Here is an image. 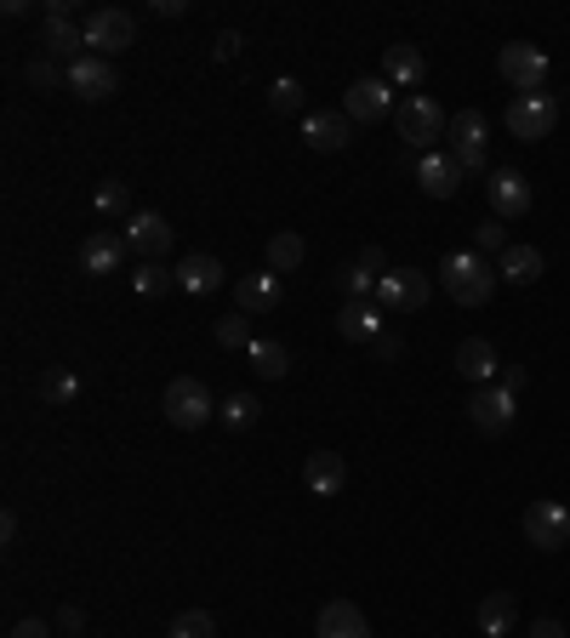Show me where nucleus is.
Returning a JSON list of instances; mask_svg holds the SVG:
<instances>
[{
    "instance_id": "1",
    "label": "nucleus",
    "mask_w": 570,
    "mask_h": 638,
    "mask_svg": "<svg viewBox=\"0 0 570 638\" xmlns=\"http://www.w3.org/2000/svg\"><path fill=\"white\" fill-rule=\"evenodd\" d=\"M445 297L462 303V308H485L491 303V291H497V268L480 257V252H445Z\"/></svg>"
},
{
    "instance_id": "2",
    "label": "nucleus",
    "mask_w": 570,
    "mask_h": 638,
    "mask_svg": "<svg viewBox=\"0 0 570 638\" xmlns=\"http://www.w3.org/2000/svg\"><path fill=\"white\" fill-rule=\"evenodd\" d=\"M394 131H400V143L405 149H422V155H434V143L451 131V120H445V109L434 104V97H405V104L394 109Z\"/></svg>"
},
{
    "instance_id": "3",
    "label": "nucleus",
    "mask_w": 570,
    "mask_h": 638,
    "mask_svg": "<svg viewBox=\"0 0 570 638\" xmlns=\"http://www.w3.org/2000/svg\"><path fill=\"white\" fill-rule=\"evenodd\" d=\"M212 416H217L212 387H206L200 376H171V387H166V422L183 428V433H195V428H206Z\"/></svg>"
},
{
    "instance_id": "4",
    "label": "nucleus",
    "mask_w": 570,
    "mask_h": 638,
    "mask_svg": "<svg viewBox=\"0 0 570 638\" xmlns=\"http://www.w3.org/2000/svg\"><path fill=\"white\" fill-rule=\"evenodd\" d=\"M86 46L115 63L120 52H131V46H137V18L126 7H98V12L86 18Z\"/></svg>"
},
{
    "instance_id": "5",
    "label": "nucleus",
    "mask_w": 570,
    "mask_h": 638,
    "mask_svg": "<svg viewBox=\"0 0 570 638\" xmlns=\"http://www.w3.org/2000/svg\"><path fill=\"white\" fill-rule=\"evenodd\" d=\"M428 297H434V279H428L422 268H389L383 279H376V303H383V314H422Z\"/></svg>"
},
{
    "instance_id": "6",
    "label": "nucleus",
    "mask_w": 570,
    "mask_h": 638,
    "mask_svg": "<svg viewBox=\"0 0 570 638\" xmlns=\"http://www.w3.org/2000/svg\"><path fill=\"white\" fill-rule=\"evenodd\" d=\"M497 75H502L519 97H531V91H542V80H548V52H542V46H531V40H508L502 52H497Z\"/></svg>"
},
{
    "instance_id": "7",
    "label": "nucleus",
    "mask_w": 570,
    "mask_h": 638,
    "mask_svg": "<svg viewBox=\"0 0 570 638\" xmlns=\"http://www.w3.org/2000/svg\"><path fill=\"white\" fill-rule=\"evenodd\" d=\"M553 126H559V104L548 91H531V97H513L508 104V131L519 143H542V137H553Z\"/></svg>"
},
{
    "instance_id": "8",
    "label": "nucleus",
    "mask_w": 570,
    "mask_h": 638,
    "mask_svg": "<svg viewBox=\"0 0 570 638\" xmlns=\"http://www.w3.org/2000/svg\"><path fill=\"white\" fill-rule=\"evenodd\" d=\"M343 115H348L354 126L389 120V115H394V86H389L383 75H360V80L348 86V97H343Z\"/></svg>"
},
{
    "instance_id": "9",
    "label": "nucleus",
    "mask_w": 570,
    "mask_h": 638,
    "mask_svg": "<svg viewBox=\"0 0 570 638\" xmlns=\"http://www.w3.org/2000/svg\"><path fill=\"white\" fill-rule=\"evenodd\" d=\"M513 416H519V394H508L502 382H491V387H473V400H468V422L480 428V433H508L513 428Z\"/></svg>"
},
{
    "instance_id": "10",
    "label": "nucleus",
    "mask_w": 570,
    "mask_h": 638,
    "mask_svg": "<svg viewBox=\"0 0 570 638\" xmlns=\"http://www.w3.org/2000/svg\"><path fill=\"white\" fill-rule=\"evenodd\" d=\"M525 542H531L537 553L570 548V508H559V502H531V508H525Z\"/></svg>"
},
{
    "instance_id": "11",
    "label": "nucleus",
    "mask_w": 570,
    "mask_h": 638,
    "mask_svg": "<svg viewBox=\"0 0 570 638\" xmlns=\"http://www.w3.org/2000/svg\"><path fill=\"white\" fill-rule=\"evenodd\" d=\"M485 188H491V212H497L502 223H519V217L531 212V183H525V171H513V166H491Z\"/></svg>"
},
{
    "instance_id": "12",
    "label": "nucleus",
    "mask_w": 570,
    "mask_h": 638,
    "mask_svg": "<svg viewBox=\"0 0 570 638\" xmlns=\"http://www.w3.org/2000/svg\"><path fill=\"white\" fill-rule=\"evenodd\" d=\"M69 91H80V104H104V97H115V91H120V75H115V63H109V58L86 52V58H75V63H69Z\"/></svg>"
},
{
    "instance_id": "13",
    "label": "nucleus",
    "mask_w": 570,
    "mask_h": 638,
    "mask_svg": "<svg viewBox=\"0 0 570 638\" xmlns=\"http://www.w3.org/2000/svg\"><path fill=\"white\" fill-rule=\"evenodd\" d=\"M171 234H177V228H171L160 212H131V217H126V245H131L142 263H160V257L171 252Z\"/></svg>"
},
{
    "instance_id": "14",
    "label": "nucleus",
    "mask_w": 570,
    "mask_h": 638,
    "mask_svg": "<svg viewBox=\"0 0 570 638\" xmlns=\"http://www.w3.org/2000/svg\"><path fill=\"white\" fill-rule=\"evenodd\" d=\"M303 143L314 155H343L354 143V120L337 109V115H303Z\"/></svg>"
},
{
    "instance_id": "15",
    "label": "nucleus",
    "mask_w": 570,
    "mask_h": 638,
    "mask_svg": "<svg viewBox=\"0 0 570 638\" xmlns=\"http://www.w3.org/2000/svg\"><path fill=\"white\" fill-rule=\"evenodd\" d=\"M126 252H131V245H126L120 234H109V228L86 234V245H80V274H91V279H104V274H120Z\"/></svg>"
},
{
    "instance_id": "16",
    "label": "nucleus",
    "mask_w": 570,
    "mask_h": 638,
    "mask_svg": "<svg viewBox=\"0 0 570 638\" xmlns=\"http://www.w3.org/2000/svg\"><path fill=\"white\" fill-rule=\"evenodd\" d=\"M456 376H468L473 387H491L502 376V360H497V349H491L485 336H468L462 349H456Z\"/></svg>"
},
{
    "instance_id": "17",
    "label": "nucleus",
    "mask_w": 570,
    "mask_h": 638,
    "mask_svg": "<svg viewBox=\"0 0 570 638\" xmlns=\"http://www.w3.org/2000/svg\"><path fill=\"white\" fill-rule=\"evenodd\" d=\"M314 638H371V621H365V610H354L348 599H331V605L314 616Z\"/></svg>"
},
{
    "instance_id": "18",
    "label": "nucleus",
    "mask_w": 570,
    "mask_h": 638,
    "mask_svg": "<svg viewBox=\"0 0 570 638\" xmlns=\"http://www.w3.org/2000/svg\"><path fill=\"white\" fill-rule=\"evenodd\" d=\"M462 166H456V155H422V166H416V183H422V194H434V200H451V194L462 188Z\"/></svg>"
},
{
    "instance_id": "19",
    "label": "nucleus",
    "mask_w": 570,
    "mask_h": 638,
    "mask_svg": "<svg viewBox=\"0 0 570 638\" xmlns=\"http://www.w3.org/2000/svg\"><path fill=\"white\" fill-rule=\"evenodd\" d=\"M177 285L188 291V297H212V291L223 285V263H217L212 252H188V257L177 263Z\"/></svg>"
},
{
    "instance_id": "20",
    "label": "nucleus",
    "mask_w": 570,
    "mask_h": 638,
    "mask_svg": "<svg viewBox=\"0 0 570 638\" xmlns=\"http://www.w3.org/2000/svg\"><path fill=\"white\" fill-rule=\"evenodd\" d=\"M303 484L314 490V497H337V490L348 484V462H343L337 451H314V457L303 462Z\"/></svg>"
},
{
    "instance_id": "21",
    "label": "nucleus",
    "mask_w": 570,
    "mask_h": 638,
    "mask_svg": "<svg viewBox=\"0 0 570 638\" xmlns=\"http://www.w3.org/2000/svg\"><path fill=\"white\" fill-rule=\"evenodd\" d=\"M234 303H240V314H274L279 308V274H268V268L246 274L234 285Z\"/></svg>"
},
{
    "instance_id": "22",
    "label": "nucleus",
    "mask_w": 570,
    "mask_h": 638,
    "mask_svg": "<svg viewBox=\"0 0 570 638\" xmlns=\"http://www.w3.org/2000/svg\"><path fill=\"white\" fill-rule=\"evenodd\" d=\"M383 303H343V314H337V336L343 342H376L383 336Z\"/></svg>"
},
{
    "instance_id": "23",
    "label": "nucleus",
    "mask_w": 570,
    "mask_h": 638,
    "mask_svg": "<svg viewBox=\"0 0 570 638\" xmlns=\"http://www.w3.org/2000/svg\"><path fill=\"white\" fill-rule=\"evenodd\" d=\"M40 46H46V58H69V63H75V58H86V52H80L86 29H80L75 18H46V23H40Z\"/></svg>"
},
{
    "instance_id": "24",
    "label": "nucleus",
    "mask_w": 570,
    "mask_h": 638,
    "mask_svg": "<svg viewBox=\"0 0 570 638\" xmlns=\"http://www.w3.org/2000/svg\"><path fill=\"white\" fill-rule=\"evenodd\" d=\"M542 252H537V245H508V252H502V263H497V274L508 279V285H537L542 279Z\"/></svg>"
},
{
    "instance_id": "25",
    "label": "nucleus",
    "mask_w": 570,
    "mask_h": 638,
    "mask_svg": "<svg viewBox=\"0 0 570 638\" xmlns=\"http://www.w3.org/2000/svg\"><path fill=\"white\" fill-rule=\"evenodd\" d=\"M422 75H428V58L416 52V46L400 40V46H389V52H383V80L389 86H416Z\"/></svg>"
},
{
    "instance_id": "26",
    "label": "nucleus",
    "mask_w": 570,
    "mask_h": 638,
    "mask_svg": "<svg viewBox=\"0 0 570 638\" xmlns=\"http://www.w3.org/2000/svg\"><path fill=\"white\" fill-rule=\"evenodd\" d=\"M303 257H308L303 234H274V239L263 245V268H268V274H297Z\"/></svg>"
},
{
    "instance_id": "27",
    "label": "nucleus",
    "mask_w": 570,
    "mask_h": 638,
    "mask_svg": "<svg viewBox=\"0 0 570 638\" xmlns=\"http://www.w3.org/2000/svg\"><path fill=\"white\" fill-rule=\"evenodd\" d=\"M513 621H519V599L513 593H485L480 599V632L485 638H508Z\"/></svg>"
},
{
    "instance_id": "28",
    "label": "nucleus",
    "mask_w": 570,
    "mask_h": 638,
    "mask_svg": "<svg viewBox=\"0 0 570 638\" xmlns=\"http://www.w3.org/2000/svg\"><path fill=\"white\" fill-rule=\"evenodd\" d=\"M246 360H252V371H257L263 382H279L285 371H292V354H285V342H268V336H252Z\"/></svg>"
},
{
    "instance_id": "29",
    "label": "nucleus",
    "mask_w": 570,
    "mask_h": 638,
    "mask_svg": "<svg viewBox=\"0 0 570 638\" xmlns=\"http://www.w3.org/2000/svg\"><path fill=\"white\" fill-rule=\"evenodd\" d=\"M445 143H451V155H462V149H485V115H480V109H462V115H451V131H445Z\"/></svg>"
},
{
    "instance_id": "30",
    "label": "nucleus",
    "mask_w": 570,
    "mask_h": 638,
    "mask_svg": "<svg viewBox=\"0 0 570 638\" xmlns=\"http://www.w3.org/2000/svg\"><path fill=\"white\" fill-rule=\"evenodd\" d=\"M257 416H263L257 394H228V400L217 405V422H223V428H234V433H246V428H257Z\"/></svg>"
},
{
    "instance_id": "31",
    "label": "nucleus",
    "mask_w": 570,
    "mask_h": 638,
    "mask_svg": "<svg viewBox=\"0 0 570 638\" xmlns=\"http://www.w3.org/2000/svg\"><path fill=\"white\" fill-rule=\"evenodd\" d=\"M131 285H137V297H166V291L177 285V268H166V263H137V268H131Z\"/></svg>"
},
{
    "instance_id": "32",
    "label": "nucleus",
    "mask_w": 570,
    "mask_h": 638,
    "mask_svg": "<svg viewBox=\"0 0 570 638\" xmlns=\"http://www.w3.org/2000/svg\"><path fill=\"white\" fill-rule=\"evenodd\" d=\"M303 104H308V91H303L297 75H279V80L268 86V109H274V115H303Z\"/></svg>"
},
{
    "instance_id": "33",
    "label": "nucleus",
    "mask_w": 570,
    "mask_h": 638,
    "mask_svg": "<svg viewBox=\"0 0 570 638\" xmlns=\"http://www.w3.org/2000/svg\"><path fill=\"white\" fill-rule=\"evenodd\" d=\"M212 336H217V349H252V314H223L217 325H212Z\"/></svg>"
},
{
    "instance_id": "34",
    "label": "nucleus",
    "mask_w": 570,
    "mask_h": 638,
    "mask_svg": "<svg viewBox=\"0 0 570 638\" xmlns=\"http://www.w3.org/2000/svg\"><path fill=\"white\" fill-rule=\"evenodd\" d=\"M331 285H337V291H343V297H348V303H365V297H371V291H376V274H365L360 263H343L337 274H331Z\"/></svg>"
},
{
    "instance_id": "35",
    "label": "nucleus",
    "mask_w": 570,
    "mask_h": 638,
    "mask_svg": "<svg viewBox=\"0 0 570 638\" xmlns=\"http://www.w3.org/2000/svg\"><path fill=\"white\" fill-rule=\"evenodd\" d=\"M23 75H29V86H35V91H58V86H69V69H58V58H46V52H40V58H29V63H23Z\"/></svg>"
},
{
    "instance_id": "36",
    "label": "nucleus",
    "mask_w": 570,
    "mask_h": 638,
    "mask_svg": "<svg viewBox=\"0 0 570 638\" xmlns=\"http://www.w3.org/2000/svg\"><path fill=\"white\" fill-rule=\"evenodd\" d=\"M166 638H217V616L212 610H183V616H171Z\"/></svg>"
},
{
    "instance_id": "37",
    "label": "nucleus",
    "mask_w": 570,
    "mask_h": 638,
    "mask_svg": "<svg viewBox=\"0 0 570 638\" xmlns=\"http://www.w3.org/2000/svg\"><path fill=\"white\" fill-rule=\"evenodd\" d=\"M508 228H502V217H485L480 228H473V252H480V257H502L508 252Z\"/></svg>"
},
{
    "instance_id": "38",
    "label": "nucleus",
    "mask_w": 570,
    "mask_h": 638,
    "mask_svg": "<svg viewBox=\"0 0 570 638\" xmlns=\"http://www.w3.org/2000/svg\"><path fill=\"white\" fill-rule=\"evenodd\" d=\"M126 206H131V183L115 177V183L98 188V212H104V217H115V212H126Z\"/></svg>"
},
{
    "instance_id": "39",
    "label": "nucleus",
    "mask_w": 570,
    "mask_h": 638,
    "mask_svg": "<svg viewBox=\"0 0 570 638\" xmlns=\"http://www.w3.org/2000/svg\"><path fill=\"white\" fill-rule=\"evenodd\" d=\"M354 263H360L365 274H376V279H383V274H389V257H383V245H365V252H360Z\"/></svg>"
},
{
    "instance_id": "40",
    "label": "nucleus",
    "mask_w": 570,
    "mask_h": 638,
    "mask_svg": "<svg viewBox=\"0 0 570 638\" xmlns=\"http://www.w3.org/2000/svg\"><path fill=\"white\" fill-rule=\"evenodd\" d=\"M58 627H63L69 638H80V632H86V610H80V605H63V610H58Z\"/></svg>"
},
{
    "instance_id": "41",
    "label": "nucleus",
    "mask_w": 570,
    "mask_h": 638,
    "mask_svg": "<svg viewBox=\"0 0 570 638\" xmlns=\"http://www.w3.org/2000/svg\"><path fill=\"white\" fill-rule=\"evenodd\" d=\"M7 638H52V627H46L40 616H23V621H18V627L7 632Z\"/></svg>"
},
{
    "instance_id": "42",
    "label": "nucleus",
    "mask_w": 570,
    "mask_h": 638,
    "mask_svg": "<svg viewBox=\"0 0 570 638\" xmlns=\"http://www.w3.org/2000/svg\"><path fill=\"white\" fill-rule=\"evenodd\" d=\"M371 349H376V360H389V365H394V360H400V354H405V342H400V336H389V331H383V336H376V342H371Z\"/></svg>"
},
{
    "instance_id": "43",
    "label": "nucleus",
    "mask_w": 570,
    "mask_h": 638,
    "mask_svg": "<svg viewBox=\"0 0 570 638\" xmlns=\"http://www.w3.org/2000/svg\"><path fill=\"white\" fill-rule=\"evenodd\" d=\"M75 394H80L75 376H52V382H46V400H75Z\"/></svg>"
},
{
    "instance_id": "44",
    "label": "nucleus",
    "mask_w": 570,
    "mask_h": 638,
    "mask_svg": "<svg viewBox=\"0 0 570 638\" xmlns=\"http://www.w3.org/2000/svg\"><path fill=\"white\" fill-rule=\"evenodd\" d=\"M234 52H240V35H234V29H223V35L212 40V58H223V63H228Z\"/></svg>"
},
{
    "instance_id": "45",
    "label": "nucleus",
    "mask_w": 570,
    "mask_h": 638,
    "mask_svg": "<svg viewBox=\"0 0 570 638\" xmlns=\"http://www.w3.org/2000/svg\"><path fill=\"white\" fill-rule=\"evenodd\" d=\"M497 382L508 387V394H519V387L531 382V371H525V365H502V376H497Z\"/></svg>"
},
{
    "instance_id": "46",
    "label": "nucleus",
    "mask_w": 570,
    "mask_h": 638,
    "mask_svg": "<svg viewBox=\"0 0 570 638\" xmlns=\"http://www.w3.org/2000/svg\"><path fill=\"white\" fill-rule=\"evenodd\" d=\"M531 638H564V621L559 616H537L531 621Z\"/></svg>"
},
{
    "instance_id": "47",
    "label": "nucleus",
    "mask_w": 570,
    "mask_h": 638,
    "mask_svg": "<svg viewBox=\"0 0 570 638\" xmlns=\"http://www.w3.org/2000/svg\"><path fill=\"white\" fill-rule=\"evenodd\" d=\"M149 12H155V18H183L188 0H149Z\"/></svg>"
},
{
    "instance_id": "48",
    "label": "nucleus",
    "mask_w": 570,
    "mask_h": 638,
    "mask_svg": "<svg viewBox=\"0 0 570 638\" xmlns=\"http://www.w3.org/2000/svg\"><path fill=\"white\" fill-rule=\"evenodd\" d=\"M12 536H18V513L7 508V513H0V542H12Z\"/></svg>"
}]
</instances>
